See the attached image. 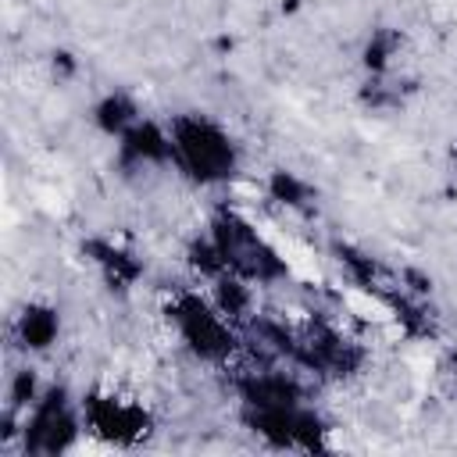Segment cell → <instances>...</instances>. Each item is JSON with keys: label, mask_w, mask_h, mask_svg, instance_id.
<instances>
[{"label": "cell", "mask_w": 457, "mask_h": 457, "mask_svg": "<svg viewBox=\"0 0 457 457\" xmlns=\"http://www.w3.org/2000/svg\"><path fill=\"white\" fill-rule=\"evenodd\" d=\"M82 421L93 436L107 439V443H139L154 425H150V411L121 393H89L82 400Z\"/></svg>", "instance_id": "2"}, {"label": "cell", "mask_w": 457, "mask_h": 457, "mask_svg": "<svg viewBox=\"0 0 457 457\" xmlns=\"http://www.w3.org/2000/svg\"><path fill=\"white\" fill-rule=\"evenodd\" d=\"M175 168L196 182H225L236 171V146L232 139L200 114H179L168 125Z\"/></svg>", "instance_id": "1"}]
</instances>
